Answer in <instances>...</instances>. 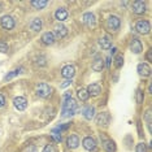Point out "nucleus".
I'll return each mask as SVG.
<instances>
[{
  "instance_id": "obj_21",
  "label": "nucleus",
  "mask_w": 152,
  "mask_h": 152,
  "mask_svg": "<svg viewBox=\"0 0 152 152\" xmlns=\"http://www.w3.org/2000/svg\"><path fill=\"white\" fill-rule=\"evenodd\" d=\"M99 44H100V47H102L103 50H109V48L112 47V42H110V39H109L108 35H104V37L100 38V39H99Z\"/></svg>"
},
{
  "instance_id": "obj_15",
  "label": "nucleus",
  "mask_w": 152,
  "mask_h": 152,
  "mask_svg": "<svg viewBox=\"0 0 152 152\" xmlns=\"http://www.w3.org/2000/svg\"><path fill=\"white\" fill-rule=\"evenodd\" d=\"M133 12L137 13V15H142V13H144L146 12V3L140 1V0L134 1L133 3Z\"/></svg>"
},
{
  "instance_id": "obj_37",
  "label": "nucleus",
  "mask_w": 152,
  "mask_h": 152,
  "mask_svg": "<svg viewBox=\"0 0 152 152\" xmlns=\"http://www.w3.org/2000/svg\"><path fill=\"white\" fill-rule=\"evenodd\" d=\"M26 152H37V148L34 147V146H30V147L26 150Z\"/></svg>"
},
{
  "instance_id": "obj_28",
  "label": "nucleus",
  "mask_w": 152,
  "mask_h": 152,
  "mask_svg": "<svg viewBox=\"0 0 152 152\" xmlns=\"http://www.w3.org/2000/svg\"><path fill=\"white\" fill-rule=\"evenodd\" d=\"M144 120H146V122H147L148 130L151 131V109H147L146 115H144Z\"/></svg>"
},
{
  "instance_id": "obj_18",
  "label": "nucleus",
  "mask_w": 152,
  "mask_h": 152,
  "mask_svg": "<svg viewBox=\"0 0 152 152\" xmlns=\"http://www.w3.org/2000/svg\"><path fill=\"white\" fill-rule=\"evenodd\" d=\"M82 112H83V117H85L86 120L91 121V120L95 117V107H92V105H87V107H85Z\"/></svg>"
},
{
  "instance_id": "obj_16",
  "label": "nucleus",
  "mask_w": 152,
  "mask_h": 152,
  "mask_svg": "<svg viewBox=\"0 0 152 152\" xmlns=\"http://www.w3.org/2000/svg\"><path fill=\"white\" fill-rule=\"evenodd\" d=\"M86 90H87L90 96H98V95H100V92H102V86L99 83H91Z\"/></svg>"
},
{
  "instance_id": "obj_23",
  "label": "nucleus",
  "mask_w": 152,
  "mask_h": 152,
  "mask_svg": "<svg viewBox=\"0 0 152 152\" xmlns=\"http://www.w3.org/2000/svg\"><path fill=\"white\" fill-rule=\"evenodd\" d=\"M42 26H43V22L40 18H34L31 23H30V27H31V30H34V31H39L42 29Z\"/></svg>"
},
{
  "instance_id": "obj_13",
  "label": "nucleus",
  "mask_w": 152,
  "mask_h": 152,
  "mask_svg": "<svg viewBox=\"0 0 152 152\" xmlns=\"http://www.w3.org/2000/svg\"><path fill=\"white\" fill-rule=\"evenodd\" d=\"M74 74H75V69L73 65H65V66L61 69V75L66 79H72L74 77Z\"/></svg>"
},
{
  "instance_id": "obj_40",
  "label": "nucleus",
  "mask_w": 152,
  "mask_h": 152,
  "mask_svg": "<svg viewBox=\"0 0 152 152\" xmlns=\"http://www.w3.org/2000/svg\"><path fill=\"white\" fill-rule=\"evenodd\" d=\"M1 11H3V4L0 3V12H1Z\"/></svg>"
},
{
  "instance_id": "obj_10",
  "label": "nucleus",
  "mask_w": 152,
  "mask_h": 152,
  "mask_svg": "<svg viewBox=\"0 0 152 152\" xmlns=\"http://www.w3.org/2000/svg\"><path fill=\"white\" fill-rule=\"evenodd\" d=\"M109 122H110V116L108 112H102L96 116V124L98 125L107 126V125H109Z\"/></svg>"
},
{
  "instance_id": "obj_22",
  "label": "nucleus",
  "mask_w": 152,
  "mask_h": 152,
  "mask_svg": "<svg viewBox=\"0 0 152 152\" xmlns=\"http://www.w3.org/2000/svg\"><path fill=\"white\" fill-rule=\"evenodd\" d=\"M103 68H104V60L103 58H96L94 61V64H92V70L94 72H102Z\"/></svg>"
},
{
  "instance_id": "obj_8",
  "label": "nucleus",
  "mask_w": 152,
  "mask_h": 152,
  "mask_svg": "<svg viewBox=\"0 0 152 152\" xmlns=\"http://www.w3.org/2000/svg\"><path fill=\"white\" fill-rule=\"evenodd\" d=\"M137 70H138V73H139L140 77H143V78H147V77L151 75V66L148 65V63L139 64L138 68H137Z\"/></svg>"
},
{
  "instance_id": "obj_30",
  "label": "nucleus",
  "mask_w": 152,
  "mask_h": 152,
  "mask_svg": "<svg viewBox=\"0 0 152 152\" xmlns=\"http://www.w3.org/2000/svg\"><path fill=\"white\" fill-rule=\"evenodd\" d=\"M115 61H116V68H121V66H122V64H124L122 55H117L116 58H115Z\"/></svg>"
},
{
  "instance_id": "obj_7",
  "label": "nucleus",
  "mask_w": 152,
  "mask_h": 152,
  "mask_svg": "<svg viewBox=\"0 0 152 152\" xmlns=\"http://www.w3.org/2000/svg\"><path fill=\"white\" fill-rule=\"evenodd\" d=\"M130 51L133 53H135V55L140 53L142 51H143V44H142V42L138 39V38H133V39H131V42H130Z\"/></svg>"
},
{
  "instance_id": "obj_31",
  "label": "nucleus",
  "mask_w": 152,
  "mask_h": 152,
  "mask_svg": "<svg viewBox=\"0 0 152 152\" xmlns=\"http://www.w3.org/2000/svg\"><path fill=\"white\" fill-rule=\"evenodd\" d=\"M8 44H7L4 40H0V52H3V53H5V52H8Z\"/></svg>"
},
{
  "instance_id": "obj_27",
  "label": "nucleus",
  "mask_w": 152,
  "mask_h": 152,
  "mask_svg": "<svg viewBox=\"0 0 152 152\" xmlns=\"http://www.w3.org/2000/svg\"><path fill=\"white\" fill-rule=\"evenodd\" d=\"M135 100H137L138 104H142V103H143L144 95H143V92H142L140 90H137V92H135Z\"/></svg>"
},
{
  "instance_id": "obj_29",
  "label": "nucleus",
  "mask_w": 152,
  "mask_h": 152,
  "mask_svg": "<svg viewBox=\"0 0 152 152\" xmlns=\"http://www.w3.org/2000/svg\"><path fill=\"white\" fill-rule=\"evenodd\" d=\"M135 152H147V147H146V144H144L143 142L138 143V144H137V147H135Z\"/></svg>"
},
{
  "instance_id": "obj_14",
  "label": "nucleus",
  "mask_w": 152,
  "mask_h": 152,
  "mask_svg": "<svg viewBox=\"0 0 152 152\" xmlns=\"http://www.w3.org/2000/svg\"><path fill=\"white\" fill-rule=\"evenodd\" d=\"M55 35H53V33H51V31H47V33H44L42 38H40V40H42V43L43 44H46V46H52V44L55 43Z\"/></svg>"
},
{
  "instance_id": "obj_38",
  "label": "nucleus",
  "mask_w": 152,
  "mask_h": 152,
  "mask_svg": "<svg viewBox=\"0 0 152 152\" xmlns=\"http://www.w3.org/2000/svg\"><path fill=\"white\" fill-rule=\"evenodd\" d=\"M107 66H108V68H110V57H108V58H107Z\"/></svg>"
},
{
  "instance_id": "obj_39",
  "label": "nucleus",
  "mask_w": 152,
  "mask_h": 152,
  "mask_svg": "<svg viewBox=\"0 0 152 152\" xmlns=\"http://www.w3.org/2000/svg\"><path fill=\"white\" fill-rule=\"evenodd\" d=\"M116 51H117V48L113 47V48H112V51H110V53H112V55H116Z\"/></svg>"
},
{
  "instance_id": "obj_25",
  "label": "nucleus",
  "mask_w": 152,
  "mask_h": 152,
  "mask_svg": "<svg viewBox=\"0 0 152 152\" xmlns=\"http://www.w3.org/2000/svg\"><path fill=\"white\" fill-rule=\"evenodd\" d=\"M21 70H22V68H20V69H16V70H12V72H9L8 74L5 75L4 77V79H3V81L4 82H8V81H11L12 78H15L16 75H18L20 73H21Z\"/></svg>"
},
{
  "instance_id": "obj_33",
  "label": "nucleus",
  "mask_w": 152,
  "mask_h": 152,
  "mask_svg": "<svg viewBox=\"0 0 152 152\" xmlns=\"http://www.w3.org/2000/svg\"><path fill=\"white\" fill-rule=\"evenodd\" d=\"M52 137H53V139H55V140L61 142V135H60V133H56V131H52Z\"/></svg>"
},
{
  "instance_id": "obj_19",
  "label": "nucleus",
  "mask_w": 152,
  "mask_h": 152,
  "mask_svg": "<svg viewBox=\"0 0 152 152\" xmlns=\"http://www.w3.org/2000/svg\"><path fill=\"white\" fill-rule=\"evenodd\" d=\"M66 144L69 148H72V150H74V148H77L79 146V138L78 135H69L68 137V140H66Z\"/></svg>"
},
{
  "instance_id": "obj_35",
  "label": "nucleus",
  "mask_w": 152,
  "mask_h": 152,
  "mask_svg": "<svg viewBox=\"0 0 152 152\" xmlns=\"http://www.w3.org/2000/svg\"><path fill=\"white\" fill-rule=\"evenodd\" d=\"M4 105H5V98L0 94V108H1V107H4Z\"/></svg>"
},
{
  "instance_id": "obj_32",
  "label": "nucleus",
  "mask_w": 152,
  "mask_h": 152,
  "mask_svg": "<svg viewBox=\"0 0 152 152\" xmlns=\"http://www.w3.org/2000/svg\"><path fill=\"white\" fill-rule=\"evenodd\" d=\"M43 152H56V148H55L53 144H47V146L43 148Z\"/></svg>"
},
{
  "instance_id": "obj_6",
  "label": "nucleus",
  "mask_w": 152,
  "mask_h": 152,
  "mask_svg": "<svg viewBox=\"0 0 152 152\" xmlns=\"http://www.w3.org/2000/svg\"><path fill=\"white\" fill-rule=\"evenodd\" d=\"M120 25H121V21L117 16H110L108 18V21H107V26H108V29L110 30V31H116V30H118Z\"/></svg>"
},
{
  "instance_id": "obj_9",
  "label": "nucleus",
  "mask_w": 152,
  "mask_h": 152,
  "mask_svg": "<svg viewBox=\"0 0 152 152\" xmlns=\"http://www.w3.org/2000/svg\"><path fill=\"white\" fill-rule=\"evenodd\" d=\"M82 146H83V148L86 151H95V148H96V142L94 138H91V137H86L83 138V140H82Z\"/></svg>"
},
{
  "instance_id": "obj_20",
  "label": "nucleus",
  "mask_w": 152,
  "mask_h": 152,
  "mask_svg": "<svg viewBox=\"0 0 152 152\" xmlns=\"http://www.w3.org/2000/svg\"><path fill=\"white\" fill-rule=\"evenodd\" d=\"M68 16H69V13H68L66 9H64V8H58L57 11L55 12V17H56V20L60 22L65 21V20L68 18Z\"/></svg>"
},
{
  "instance_id": "obj_5",
  "label": "nucleus",
  "mask_w": 152,
  "mask_h": 152,
  "mask_svg": "<svg viewBox=\"0 0 152 152\" xmlns=\"http://www.w3.org/2000/svg\"><path fill=\"white\" fill-rule=\"evenodd\" d=\"M0 25L5 30H12L13 27H15V20H13V17L8 16V15L3 16L1 20H0Z\"/></svg>"
},
{
  "instance_id": "obj_2",
  "label": "nucleus",
  "mask_w": 152,
  "mask_h": 152,
  "mask_svg": "<svg viewBox=\"0 0 152 152\" xmlns=\"http://www.w3.org/2000/svg\"><path fill=\"white\" fill-rule=\"evenodd\" d=\"M35 92H37V95L39 96V98L46 99V98H48V96L52 94V87H51L50 85H47V83H39V85H37Z\"/></svg>"
},
{
  "instance_id": "obj_24",
  "label": "nucleus",
  "mask_w": 152,
  "mask_h": 152,
  "mask_svg": "<svg viewBox=\"0 0 152 152\" xmlns=\"http://www.w3.org/2000/svg\"><path fill=\"white\" fill-rule=\"evenodd\" d=\"M77 96L81 102H87L88 98H90V95H88V92L86 88H79L77 91Z\"/></svg>"
},
{
  "instance_id": "obj_17",
  "label": "nucleus",
  "mask_w": 152,
  "mask_h": 152,
  "mask_svg": "<svg viewBox=\"0 0 152 152\" xmlns=\"http://www.w3.org/2000/svg\"><path fill=\"white\" fill-rule=\"evenodd\" d=\"M68 34V29L64 25H57L55 27V38H58V39H63L64 37H66Z\"/></svg>"
},
{
  "instance_id": "obj_4",
  "label": "nucleus",
  "mask_w": 152,
  "mask_h": 152,
  "mask_svg": "<svg viewBox=\"0 0 152 152\" xmlns=\"http://www.w3.org/2000/svg\"><path fill=\"white\" fill-rule=\"evenodd\" d=\"M135 30L139 34H142V35H147L151 31V25L146 20H140V21H138L135 23Z\"/></svg>"
},
{
  "instance_id": "obj_36",
  "label": "nucleus",
  "mask_w": 152,
  "mask_h": 152,
  "mask_svg": "<svg viewBox=\"0 0 152 152\" xmlns=\"http://www.w3.org/2000/svg\"><path fill=\"white\" fill-rule=\"evenodd\" d=\"M146 58H147L148 63H151V61H152V51H148L147 55H146Z\"/></svg>"
},
{
  "instance_id": "obj_3",
  "label": "nucleus",
  "mask_w": 152,
  "mask_h": 152,
  "mask_svg": "<svg viewBox=\"0 0 152 152\" xmlns=\"http://www.w3.org/2000/svg\"><path fill=\"white\" fill-rule=\"evenodd\" d=\"M100 139H102V144H103V148H104L105 152H116L117 147H116L115 140L107 138L104 134H100Z\"/></svg>"
},
{
  "instance_id": "obj_34",
  "label": "nucleus",
  "mask_w": 152,
  "mask_h": 152,
  "mask_svg": "<svg viewBox=\"0 0 152 152\" xmlns=\"http://www.w3.org/2000/svg\"><path fill=\"white\" fill-rule=\"evenodd\" d=\"M70 83H72V79H66V81H65L64 83L60 86V87L61 88H65V87H68V86H70Z\"/></svg>"
},
{
  "instance_id": "obj_11",
  "label": "nucleus",
  "mask_w": 152,
  "mask_h": 152,
  "mask_svg": "<svg viewBox=\"0 0 152 152\" xmlns=\"http://www.w3.org/2000/svg\"><path fill=\"white\" fill-rule=\"evenodd\" d=\"M13 105L17 110H25L27 107V100L23 98V96H17L13 100Z\"/></svg>"
},
{
  "instance_id": "obj_12",
  "label": "nucleus",
  "mask_w": 152,
  "mask_h": 152,
  "mask_svg": "<svg viewBox=\"0 0 152 152\" xmlns=\"http://www.w3.org/2000/svg\"><path fill=\"white\" fill-rule=\"evenodd\" d=\"M82 21H83V23H85L86 26H88V27H94V26H95V23H96L95 15H94V13H91V12L85 13L83 17H82Z\"/></svg>"
},
{
  "instance_id": "obj_26",
  "label": "nucleus",
  "mask_w": 152,
  "mask_h": 152,
  "mask_svg": "<svg viewBox=\"0 0 152 152\" xmlns=\"http://www.w3.org/2000/svg\"><path fill=\"white\" fill-rule=\"evenodd\" d=\"M47 4L48 1H46V0H34V1H31V5L35 9H43Z\"/></svg>"
},
{
  "instance_id": "obj_1",
  "label": "nucleus",
  "mask_w": 152,
  "mask_h": 152,
  "mask_svg": "<svg viewBox=\"0 0 152 152\" xmlns=\"http://www.w3.org/2000/svg\"><path fill=\"white\" fill-rule=\"evenodd\" d=\"M63 115H61V117L63 118H65V117H70L73 116L75 113V110H77V103H75L74 99H66V100H63Z\"/></svg>"
}]
</instances>
